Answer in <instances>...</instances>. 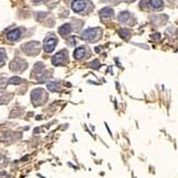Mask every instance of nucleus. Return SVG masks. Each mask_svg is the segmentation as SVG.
<instances>
[{
    "mask_svg": "<svg viewBox=\"0 0 178 178\" xmlns=\"http://www.w3.org/2000/svg\"><path fill=\"white\" fill-rule=\"evenodd\" d=\"M100 34H101V30L99 29V28H90V29H87L86 31L82 33V39L89 42H94L99 39Z\"/></svg>",
    "mask_w": 178,
    "mask_h": 178,
    "instance_id": "nucleus-1",
    "label": "nucleus"
},
{
    "mask_svg": "<svg viewBox=\"0 0 178 178\" xmlns=\"http://www.w3.org/2000/svg\"><path fill=\"white\" fill-rule=\"evenodd\" d=\"M35 2H40V1H42V0H34Z\"/></svg>",
    "mask_w": 178,
    "mask_h": 178,
    "instance_id": "nucleus-17",
    "label": "nucleus"
},
{
    "mask_svg": "<svg viewBox=\"0 0 178 178\" xmlns=\"http://www.w3.org/2000/svg\"><path fill=\"white\" fill-rule=\"evenodd\" d=\"M85 53H86L85 48L84 47H79L74 52V57L76 58V60H82V58L85 56Z\"/></svg>",
    "mask_w": 178,
    "mask_h": 178,
    "instance_id": "nucleus-8",
    "label": "nucleus"
},
{
    "mask_svg": "<svg viewBox=\"0 0 178 178\" xmlns=\"http://www.w3.org/2000/svg\"><path fill=\"white\" fill-rule=\"evenodd\" d=\"M92 64H90V66L91 67H94V68H98L99 66H100V64H99V62L98 60H94V62H91Z\"/></svg>",
    "mask_w": 178,
    "mask_h": 178,
    "instance_id": "nucleus-14",
    "label": "nucleus"
},
{
    "mask_svg": "<svg viewBox=\"0 0 178 178\" xmlns=\"http://www.w3.org/2000/svg\"><path fill=\"white\" fill-rule=\"evenodd\" d=\"M149 2L154 9H161L163 7V0H151Z\"/></svg>",
    "mask_w": 178,
    "mask_h": 178,
    "instance_id": "nucleus-10",
    "label": "nucleus"
},
{
    "mask_svg": "<svg viewBox=\"0 0 178 178\" xmlns=\"http://www.w3.org/2000/svg\"><path fill=\"white\" fill-rule=\"evenodd\" d=\"M128 32L124 31V30H122V31H120V35H122V38H127L128 36Z\"/></svg>",
    "mask_w": 178,
    "mask_h": 178,
    "instance_id": "nucleus-16",
    "label": "nucleus"
},
{
    "mask_svg": "<svg viewBox=\"0 0 178 178\" xmlns=\"http://www.w3.org/2000/svg\"><path fill=\"white\" fill-rule=\"evenodd\" d=\"M72 8L75 12H80L86 8V1L85 0H74L72 3Z\"/></svg>",
    "mask_w": 178,
    "mask_h": 178,
    "instance_id": "nucleus-5",
    "label": "nucleus"
},
{
    "mask_svg": "<svg viewBox=\"0 0 178 178\" xmlns=\"http://www.w3.org/2000/svg\"><path fill=\"white\" fill-rule=\"evenodd\" d=\"M65 62H66V54L64 51H62V52L57 53L56 55H54L53 58H52V63H53L55 66L62 65V64H64Z\"/></svg>",
    "mask_w": 178,
    "mask_h": 178,
    "instance_id": "nucleus-4",
    "label": "nucleus"
},
{
    "mask_svg": "<svg viewBox=\"0 0 178 178\" xmlns=\"http://www.w3.org/2000/svg\"><path fill=\"white\" fill-rule=\"evenodd\" d=\"M10 84H20L21 82V78L19 77H12L11 79L9 80Z\"/></svg>",
    "mask_w": 178,
    "mask_h": 178,
    "instance_id": "nucleus-13",
    "label": "nucleus"
},
{
    "mask_svg": "<svg viewBox=\"0 0 178 178\" xmlns=\"http://www.w3.org/2000/svg\"><path fill=\"white\" fill-rule=\"evenodd\" d=\"M31 98H32V101H33L34 105H39L41 101V98H46V94L44 91L43 89H35L33 90L31 94Z\"/></svg>",
    "mask_w": 178,
    "mask_h": 178,
    "instance_id": "nucleus-2",
    "label": "nucleus"
},
{
    "mask_svg": "<svg viewBox=\"0 0 178 178\" xmlns=\"http://www.w3.org/2000/svg\"><path fill=\"white\" fill-rule=\"evenodd\" d=\"M5 52H3L2 50H0V63H2L3 60H5Z\"/></svg>",
    "mask_w": 178,
    "mask_h": 178,
    "instance_id": "nucleus-15",
    "label": "nucleus"
},
{
    "mask_svg": "<svg viewBox=\"0 0 178 178\" xmlns=\"http://www.w3.org/2000/svg\"><path fill=\"white\" fill-rule=\"evenodd\" d=\"M100 17L102 19H111L113 17V10L110 8H105L100 11Z\"/></svg>",
    "mask_w": 178,
    "mask_h": 178,
    "instance_id": "nucleus-7",
    "label": "nucleus"
},
{
    "mask_svg": "<svg viewBox=\"0 0 178 178\" xmlns=\"http://www.w3.org/2000/svg\"><path fill=\"white\" fill-rule=\"evenodd\" d=\"M130 18V15H129V12H121L120 15H119V21L121 22H127V20Z\"/></svg>",
    "mask_w": 178,
    "mask_h": 178,
    "instance_id": "nucleus-11",
    "label": "nucleus"
},
{
    "mask_svg": "<svg viewBox=\"0 0 178 178\" xmlns=\"http://www.w3.org/2000/svg\"><path fill=\"white\" fill-rule=\"evenodd\" d=\"M58 88H60V87H58V85L55 84V82H51V84H48V89H51L52 91H55V90H57Z\"/></svg>",
    "mask_w": 178,
    "mask_h": 178,
    "instance_id": "nucleus-12",
    "label": "nucleus"
},
{
    "mask_svg": "<svg viewBox=\"0 0 178 178\" xmlns=\"http://www.w3.org/2000/svg\"><path fill=\"white\" fill-rule=\"evenodd\" d=\"M7 38L9 41H12V42L18 41V40L21 38V31H20L19 29L12 30L11 32H9V33L7 34Z\"/></svg>",
    "mask_w": 178,
    "mask_h": 178,
    "instance_id": "nucleus-6",
    "label": "nucleus"
},
{
    "mask_svg": "<svg viewBox=\"0 0 178 178\" xmlns=\"http://www.w3.org/2000/svg\"><path fill=\"white\" fill-rule=\"evenodd\" d=\"M56 43H57V40L55 38H47L44 42V51H45L46 53H51V52H53L54 48L56 46Z\"/></svg>",
    "mask_w": 178,
    "mask_h": 178,
    "instance_id": "nucleus-3",
    "label": "nucleus"
},
{
    "mask_svg": "<svg viewBox=\"0 0 178 178\" xmlns=\"http://www.w3.org/2000/svg\"><path fill=\"white\" fill-rule=\"evenodd\" d=\"M70 31H72V28H70L69 24H65V25H63L60 29V33L62 35H67V34L70 33Z\"/></svg>",
    "mask_w": 178,
    "mask_h": 178,
    "instance_id": "nucleus-9",
    "label": "nucleus"
}]
</instances>
